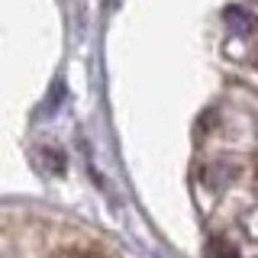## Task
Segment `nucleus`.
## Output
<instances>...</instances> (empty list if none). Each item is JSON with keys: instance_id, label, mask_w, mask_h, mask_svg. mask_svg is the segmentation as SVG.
I'll return each instance as SVG.
<instances>
[{"instance_id": "obj_3", "label": "nucleus", "mask_w": 258, "mask_h": 258, "mask_svg": "<svg viewBox=\"0 0 258 258\" xmlns=\"http://www.w3.org/2000/svg\"><path fill=\"white\" fill-rule=\"evenodd\" d=\"M204 258H239V252H236V245H232L229 239L213 236L207 242V248H204Z\"/></svg>"}, {"instance_id": "obj_4", "label": "nucleus", "mask_w": 258, "mask_h": 258, "mask_svg": "<svg viewBox=\"0 0 258 258\" xmlns=\"http://www.w3.org/2000/svg\"><path fill=\"white\" fill-rule=\"evenodd\" d=\"M55 258H107L100 252V248H64L61 255H55Z\"/></svg>"}, {"instance_id": "obj_2", "label": "nucleus", "mask_w": 258, "mask_h": 258, "mask_svg": "<svg viewBox=\"0 0 258 258\" xmlns=\"http://www.w3.org/2000/svg\"><path fill=\"white\" fill-rule=\"evenodd\" d=\"M39 161H42V168L48 174H64V155L55 145H42V149H39Z\"/></svg>"}, {"instance_id": "obj_1", "label": "nucleus", "mask_w": 258, "mask_h": 258, "mask_svg": "<svg viewBox=\"0 0 258 258\" xmlns=\"http://www.w3.org/2000/svg\"><path fill=\"white\" fill-rule=\"evenodd\" d=\"M226 26H229V32H236V36H252V32L258 29V20L255 13H248L245 7H226Z\"/></svg>"}]
</instances>
